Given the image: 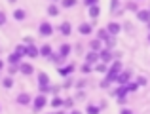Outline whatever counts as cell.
Here are the masks:
<instances>
[{"label": "cell", "mask_w": 150, "mask_h": 114, "mask_svg": "<svg viewBox=\"0 0 150 114\" xmlns=\"http://www.w3.org/2000/svg\"><path fill=\"white\" fill-rule=\"evenodd\" d=\"M51 33H53V27H51V23L42 21V23H40V34H42V36H50Z\"/></svg>", "instance_id": "3"}, {"label": "cell", "mask_w": 150, "mask_h": 114, "mask_svg": "<svg viewBox=\"0 0 150 114\" xmlns=\"http://www.w3.org/2000/svg\"><path fill=\"white\" fill-rule=\"evenodd\" d=\"M95 70H97V72H108V69H106V63H101V65H97Z\"/></svg>", "instance_id": "27"}, {"label": "cell", "mask_w": 150, "mask_h": 114, "mask_svg": "<svg viewBox=\"0 0 150 114\" xmlns=\"http://www.w3.org/2000/svg\"><path fill=\"white\" fill-rule=\"evenodd\" d=\"M99 110H101L99 107H88V110H86V112H88V114H99Z\"/></svg>", "instance_id": "28"}, {"label": "cell", "mask_w": 150, "mask_h": 114, "mask_svg": "<svg viewBox=\"0 0 150 114\" xmlns=\"http://www.w3.org/2000/svg\"><path fill=\"white\" fill-rule=\"evenodd\" d=\"M99 13H101L99 6H93V8H89V15H91V17H99Z\"/></svg>", "instance_id": "25"}, {"label": "cell", "mask_w": 150, "mask_h": 114, "mask_svg": "<svg viewBox=\"0 0 150 114\" xmlns=\"http://www.w3.org/2000/svg\"><path fill=\"white\" fill-rule=\"evenodd\" d=\"M19 70V67H10V74H15Z\"/></svg>", "instance_id": "35"}, {"label": "cell", "mask_w": 150, "mask_h": 114, "mask_svg": "<svg viewBox=\"0 0 150 114\" xmlns=\"http://www.w3.org/2000/svg\"><path fill=\"white\" fill-rule=\"evenodd\" d=\"M46 103H48V101H46V95H44V93H40V95H38L36 99L33 101V107H34V110H42V108L46 107Z\"/></svg>", "instance_id": "2"}, {"label": "cell", "mask_w": 150, "mask_h": 114, "mask_svg": "<svg viewBox=\"0 0 150 114\" xmlns=\"http://www.w3.org/2000/svg\"><path fill=\"white\" fill-rule=\"evenodd\" d=\"M15 101H17L19 105H29L30 103V95H29V93H19Z\"/></svg>", "instance_id": "9"}, {"label": "cell", "mask_w": 150, "mask_h": 114, "mask_svg": "<svg viewBox=\"0 0 150 114\" xmlns=\"http://www.w3.org/2000/svg\"><path fill=\"white\" fill-rule=\"evenodd\" d=\"M27 55H29V57H38V55H40V50H38L36 46L30 44V46H27Z\"/></svg>", "instance_id": "10"}, {"label": "cell", "mask_w": 150, "mask_h": 114, "mask_svg": "<svg viewBox=\"0 0 150 114\" xmlns=\"http://www.w3.org/2000/svg\"><path fill=\"white\" fill-rule=\"evenodd\" d=\"M59 30H61V34H65V36H69V34L72 33V27H70V23H69V21H65V23H61V27H59Z\"/></svg>", "instance_id": "8"}, {"label": "cell", "mask_w": 150, "mask_h": 114, "mask_svg": "<svg viewBox=\"0 0 150 114\" xmlns=\"http://www.w3.org/2000/svg\"><path fill=\"white\" fill-rule=\"evenodd\" d=\"M65 107H72V99H65Z\"/></svg>", "instance_id": "36"}, {"label": "cell", "mask_w": 150, "mask_h": 114, "mask_svg": "<svg viewBox=\"0 0 150 114\" xmlns=\"http://www.w3.org/2000/svg\"><path fill=\"white\" fill-rule=\"evenodd\" d=\"M137 88H139V86H137V84H133V82L127 86V89H129V91H137Z\"/></svg>", "instance_id": "32"}, {"label": "cell", "mask_w": 150, "mask_h": 114, "mask_svg": "<svg viewBox=\"0 0 150 114\" xmlns=\"http://www.w3.org/2000/svg\"><path fill=\"white\" fill-rule=\"evenodd\" d=\"M72 70H74V65H67V67H63V69H59V74H61V76H69Z\"/></svg>", "instance_id": "18"}, {"label": "cell", "mask_w": 150, "mask_h": 114, "mask_svg": "<svg viewBox=\"0 0 150 114\" xmlns=\"http://www.w3.org/2000/svg\"><path fill=\"white\" fill-rule=\"evenodd\" d=\"M106 30H108V33H110V34L114 36V34H118V33L122 30V27L118 25V23H108V27H106Z\"/></svg>", "instance_id": "12"}, {"label": "cell", "mask_w": 150, "mask_h": 114, "mask_svg": "<svg viewBox=\"0 0 150 114\" xmlns=\"http://www.w3.org/2000/svg\"><path fill=\"white\" fill-rule=\"evenodd\" d=\"M70 114H82V112H80V110H72Z\"/></svg>", "instance_id": "38"}, {"label": "cell", "mask_w": 150, "mask_h": 114, "mask_svg": "<svg viewBox=\"0 0 150 114\" xmlns=\"http://www.w3.org/2000/svg\"><path fill=\"white\" fill-rule=\"evenodd\" d=\"M89 48H91V52H101V40L99 38H93L89 42Z\"/></svg>", "instance_id": "16"}, {"label": "cell", "mask_w": 150, "mask_h": 114, "mask_svg": "<svg viewBox=\"0 0 150 114\" xmlns=\"http://www.w3.org/2000/svg\"><path fill=\"white\" fill-rule=\"evenodd\" d=\"M127 91H129V89H127V86H122V88H118L114 93H116V97H118L120 101H124V97H125V93H127Z\"/></svg>", "instance_id": "14"}, {"label": "cell", "mask_w": 150, "mask_h": 114, "mask_svg": "<svg viewBox=\"0 0 150 114\" xmlns=\"http://www.w3.org/2000/svg\"><path fill=\"white\" fill-rule=\"evenodd\" d=\"M65 105V101L61 99V97H55L53 101H51V107H55V108H59V107H63Z\"/></svg>", "instance_id": "23"}, {"label": "cell", "mask_w": 150, "mask_h": 114, "mask_svg": "<svg viewBox=\"0 0 150 114\" xmlns=\"http://www.w3.org/2000/svg\"><path fill=\"white\" fill-rule=\"evenodd\" d=\"M15 53H17V55H21V57L27 55V46H23V44L17 46V48H15Z\"/></svg>", "instance_id": "24"}, {"label": "cell", "mask_w": 150, "mask_h": 114, "mask_svg": "<svg viewBox=\"0 0 150 114\" xmlns=\"http://www.w3.org/2000/svg\"><path fill=\"white\" fill-rule=\"evenodd\" d=\"M127 10H133V11H137V13L141 11V10H139V6H137L135 2H129V4H127Z\"/></svg>", "instance_id": "29"}, {"label": "cell", "mask_w": 150, "mask_h": 114, "mask_svg": "<svg viewBox=\"0 0 150 114\" xmlns=\"http://www.w3.org/2000/svg\"><path fill=\"white\" fill-rule=\"evenodd\" d=\"M40 55H44V57H51L53 53H51V46H48V44H44L40 48Z\"/></svg>", "instance_id": "17"}, {"label": "cell", "mask_w": 150, "mask_h": 114, "mask_svg": "<svg viewBox=\"0 0 150 114\" xmlns=\"http://www.w3.org/2000/svg\"><path fill=\"white\" fill-rule=\"evenodd\" d=\"M74 4H76V2H74V0H65V2H63L61 6H63V8H72Z\"/></svg>", "instance_id": "30"}, {"label": "cell", "mask_w": 150, "mask_h": 114, "mask_svg": "<svg viewBox=\"0 0 150 114\" xmlns=\"http://www.w3.org/2000/svg\"><path fill=\"white\" fill-rule=\"evenodd\" d=\"M70 53V46L69 44H61V48H59V55L61 57H67Z\"/></svg>", "instance_id": "20"}, {"label": "cell", "mask_w": 150, "mask_h": 114, "mask_svg": "<svg viewBox=\"0 0 150 114\" xmlns=\"http://www.w3.org/2000/svg\"><path fill=\"white\" fill-rule=\"evenodd\" d=\"M99 55H101V61H103V63H110V59H112V53H110V50H103Z\"/></svg>", "instance_id": "15"}, {"label": "cell", "mask_w": 150, "mask_h": 114, "mask_svg": "<svg viewBox=\"0 0 150 114\" xmlns=\"http://www.w3.org/2000/svg\"><path fill=\"white\" fill-rule=\"evenodd\" d=\"M4 23H6V13L0 11V25H4Z\"/></svg>", "instance_id": "33"}, {"label": "cell", "mask_w": 150, "mask_h": 114, "mask_svg": "<svg viewBox=\"0 0 150 114\" xmlns=\"http://www.w3.org/2000/svg\"><path fill=\"white\" fill-rule=\"evenodd\" d=\"M129 80H131V74H129V72H122L120 76L116 78V82H118L120 86H129V84H131Z\"/></svg>", "instance_id": "5"}, {"label": "cell", "mask_w": 150, "mask_h": 114, "mask_svg": "<svg viewBox=\"0 0 150 114\" xmlns=\"http://www.w3.org/2000/svg\"><path fill=\"white\" fill-rule=\"evenodd\" d=\"M19 72L25 74V76H30V74L34 72V67L30 65V63H21V67H19Z\"/></svg>", "instance_id": "4"}, {"label": "cell", "mask_w": 150, "mask_h": 114, "mask_svg": "<svg viewBox=\"0 0 150 114\" xmlns=\"http://www.w3.org/2000/svg\"><path fill=\"white\" fill-rule=\"evenodd\" d=\"M148 27H150V23H148Z\"/></svg>", "instance_id": "40"}, {"label": "cell", "mask_w": 150, "mask_h": 114, "mask_svg": "<svg viewBox=\"0 0 150 114\" xmlns=\"http://www.w3.org/2000/svg\"><path fill=\"white\" fill-rule=\"evenodd\" d=\"M48 13H50V15H57V13H59L57 4H50V6H48Z\"/></svg>", "instance_id": "22"}, {"label": "cell", "mask_w": 150, "mask_h": 114, "mask_svg": "<svg viewBox=\"0 0 150 114\" xmlns=\"http://www.w3.org/2000/svg\"><path fill=\"white\" fill-rule=\"evenodd\" d=\"M97 38H99L101 42H108L110 38H112V34H110L106 29H99V30H97Z\"/></svg>", "instance_id": "6"}, {"label": "cell", "mask_w": 150, "mask_h": 114, "mask_svg": "<svg viewBox=\"0 0 150 114\" xmlns=\"http://www.w3.org/2000/svg\"><path fill=\"white\" fill-rule=\"evenodd\" d=\"M89 70H91V65H88V63H86V65L82 67V72H89Z\"/></svg>", "instance_id": "34"}, {"label": "cell", "mask_w": 150, "mask_h": 114, "mask_svg": "<svg viewBox=\"0 0 150 114\" xmlns=\"http://www.w3.org/2000/svg\"><path fill=\"white\" fill-rule=\"evenodd\" d=\"M101 59V55L97 52H89L88 55H86V63H88V65H93V63H97Z\"/></svg>", "instance_id": "7"}, {"label": "cell", "mask_w": 150, "mask_h": 114, "mask_svg": "<svg viewBox=\"0 0 150 114\" xmlns=\"http://www.w3.org/2000/svg\"><path fill=\"white\" fill-rule=\"evenodd\" d=\"M148 38H150V36H148Z\"/></svg>", "instance_id": "41"}, {"label": "cell", "mask_w": 150, "mask_h": 114, "mask_svg": "<svg viewBox=\"0 0 150 114\" xmlns=\"http://www.w3.org/2000/svg\"><path fill=\"white\" fill-rule=\"evenodd\" d=\"M78 30H80L82 34H91V30H93V29H91V25H89V23H82Z\"/></svg>", "instance_id": "19"}, {"label": "cell", "mask_w": 150, "mask_h": 114, "mask_svg": "<svg viewBox=\"0 0 150 114\" xmlns=\"http://www.w3.org/2000/svg\"><path fill=\"white\" fill-rule=\"evenodd\" d=\"M59 114H65V112H59Z\"/></svg>", "instance_id": "39"}, {"label": "cell", "mask_w": 150, "mask_h": 114, "mask_svg": "<svg viewBox=\"0 0 150 114\" xmlns=\"http://www.w3.org/2000/svg\"><path fill=\"white\" fill-rule=\"evenodd\" d=\"M137 17L144 23H150V10H141L139 13H137Z\"/></svg>", "instance_id": "11"}, {"label": "cell", "mask_w": 150, "mask_h": 114, "mask_svg": "<svg viewBox=\"0 0 150 114\" xmlns=\"http://www.w3.org/2000/svg\"><path fill=\"white\" fill-rule=\"evenodd\" d=\"M2 84H4V88H11V86H13V78H11V76H6Z\"/></svg>", "instance_id": "26"}, {"label": "cell", "mask_w": 150, "mask_h": 114, "mask_svg": "<svg viewBox=\"0 0 150 114\" xmlns=\"http://www.w3.org/2000/svg\"><path fill=\"white\" fill-rule=\"evenodd\" d=\"M38 84H40V91L46 93L48 91V86H50V78L46 72H38Z\"/></svg>", "instance_id": "1"}, {"label": "cell", "mask_w": 150, "mask_h": 114, "mask_svg": "<svg viewBox=\"0 0 150 114\" xmlns=\"http://www.w3.org/2000/svg\"><path fill=\"white\" fill-rule=\"evenodd\" d=\"M8 61H10L11 63V67H21V65H19V61H21V55H17V53H11V55L10 57H8Z\"/></svg>", "instance_id": "13"}, {"label": "cell", "mask_w": 150, "mask_h": 114, "mask_svg": "<svg viewBox=\"0 0 150 114\" xmlns=\"http://www.w3.org/2000/svg\"><path fill=\"white\" fill-rule=\"evenodd\" d=\"M50 59H51V61H53V63H59V61H61V59H63V57H61V55H59V53H53V55H51Z\"/></svg>", "instance_id": "31"}, {"label": "cell", "mask_w": 150, "mask_h": 114, "mask_svg": "<svg viewBox=\"0 0 150 114\" xmlns=\"http://www.w3.org/2000/svg\"><path fill=\"white\" fill-rule=\"evenodd\" d=\"M25 10H15V13H13V17L17 19V21H23V19H25Z\"/></svg>", "instance_id": "21"}, {"label": "cell", "mask_w": 150, "mask_h": 114, "mask_svg": "<svg viewBox=\"0 0 150 114\" xmlns=\"http://www.w3.org/2000/svg\"><path fill=\"white\" fill-rule=\"evenodd\" d=\"M120 114H133V112H131V110H129V108H124V110H122Z\"/></svg>", "instance_id": "37"}]
</instances>
